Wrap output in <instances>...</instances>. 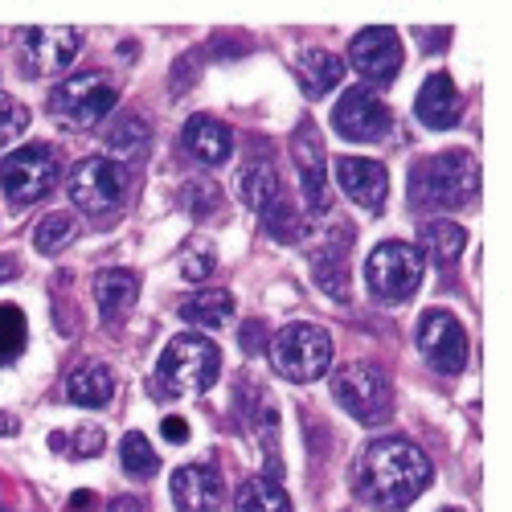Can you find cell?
Returning <instances> with one entry per match:
<instances>
[{
	"label": "cell",
	"instance_id": "9a60e30c",
	"mask_svg": "<svg viewBox=\"0 0 512 512\" xmlns=\"http://www.w3.org/2000/svg\"><path fill=\"white\" fill-rule=\"evenodd\" d=\"M349 62L369 82H394L398 70H402V41H398V33L390 25L361 29L353 37V46H349Z\"/></svg>",
	"mask_w": 512,
	"mask_h": 512
},
{
	"label": "cell",
	"instance_id": "e575fe53",
	"mask_svg": "<svg viewBox=\"0 0 512 512\" xmlns=\"http://www.w3.org/2000/svg\"><path fill=\"white\" fill-rule=\"evenodd\" d=\"M160 435H164L168 443H185V439H189V422L177 418V414H168V418L160 422Z\"/></svg>",
	"mask_w": 512,
	"mask_h": 512
},
{
	"label": "cell",
	"instance_id": "d590c367",
	"mask_svg": "<svg viewBox=\"0 0 512 512\" xmlns=\"http://www.w3.org/2000/svg\"><path fill=\"white\" fill-rule=\"evenodd\" d=\"M263 340H267L263 324H246V328H242V345H246V353H259V349H263Z\"/></svg>",
	"mask_w": 512,
	"mask_h": 512
},
{
	"label": "cell",
	"instance_id": "5b68a950",
	"mask_svg": "<svg viewBox=\"0 0 512 512\" xmlns=\"http://www.w3.org/2000/svg\"><path fill=\"white\" fill-rule=\"evenodd\" d=\"M267 345L275 373L287 381H316L332 365V336L320 324H287Z\"/></svg>",
	"mask_w": 512,
	"mask_h": 512
},
{
	"label": "cell",
	"instance_id": "603a6c76",
	"mask_svg": "<svg viewBox=\"0 0 512 512\" xmlns=\"http://www.w3.org/2000/svg\"><path fill=\"white\" fill-rule=\"evenodd\" d=\"M418 242H422V250L418 254H426L435 267H451V263H459L463 259V246H467V230L463 226H455V222H426L422 230H418Z\"/></svg>",
	"mask_w": 512,
	"mask_h": 512
},
{
	"label": "cell",
	"instance_id": "7402d4cb",
	"mask_svg": "<svg viewBox=\"0 0 512 512\" xmlns=\"http://www.w3.org/2000/svg\"><path fill=\"white\" fill-rule=\"evenodd\" d=\"M95 300L103 308L107 320H123L132 312V304L140 300V279L123 267H111V271H99L95 275Z\"/></svg>",
	"mask_w": 512,
	"mask_h": 512
},
{
	"label": "cell",
	"instance_id": "8992f818",
	"mask_svg": "<svg viewBox=\"0 0 512 512\" xmlns=\"http://www.w3.org/2000/svg\"><path fill=\"white\" fill-rule=\"evenodd\" d=\"M365 283L377 300L386 304H402L418 291L422 283V254L418 246L410 242H398V238H386L381 246H373L369 263H365Z\"/></svg>",
	"mask_w": 512,
	"mask_h": 512
},
{
	"label": "cell",
	"instance_id": "7c38bea8",
	"mask_svg": "<svg viewBox=\"0 0 512 512\" xmlns=\"http://www.w3.org/2000/svg\"><path fill=\"white\" fill-rule=\"evenodd\" d=\"M418 349H422V357H426L431 369L463 373V365H467V332L451 312L435 308V312H426L418 320Z\"/></svg>",
	"mask_w": 512,
	"mask_h": 512
},
{
	"label": "cell",
	"instance_id": "f546056e",
	"mask_svg": "<svg viewBox=\"0 0 512 512\" xmlns=\"http://www.w3.org/2000/svg\"><path fill=\"white\" fill-rule=\"evenodd\" d=\"M74 234H78V222L70 218V213H46V222L33 230V246L41 254H58Z\"/></svg>",
	"mask_w": 512,
	"mask_h": 512
},
{
	"label": "cell",
	"instance_id": "d6986e66",
	"mask_svg": "<svg viewBox=\"0 0 512 512\" xmlns=\"http://www.w3.org/2000/svg\"><path fill=\"white\" fill-rule=\"evenodd\" d=\"M185 148L189 156H197L201 164H226L230 152H234V136L222 119L213 115H193L185 123Z\"/></svg>",
	"mask_w": 512,
	"mask_h": 512
},
{
	"label": "cell",
	"instance_id": "44dd1931",
	"mask_svg": "<svg viewBox=\"0 0 512 512\" xmlns=\"http://www.w3.org/2000/svg\"><path fill=\"white\" fill-rule=\"evenodd\" d=\"M177 312H181L189 324L205 328V332H218V328H226L230 316H234V295L222 291V287H205V291L185 295V300L177 304Z\"/></svg>",
	"mask_w": 512,
	"mask_h": 512
},
{
	"label": "cell",
	"instance_id": "83f0119b",
	"mask_svg": "<svg viewBox=\"0 0 512 512\" xmlns=\"http://www.w3.org/2000/svg\"><path fill=\"white\" fill-rule=\"evenodd\" d=\"M119 455H123V472H127V476H136V480H148V476H156V467H160V455L152 451V443H148L140 431L123 435V443H119Z\"/></svg>",
	"mask_w": 512,
	"mask_h": 512
},
{
	"label": "cell",
	"instance_id": "1f68e13d",
	"mask_svg": "<svg viewBox=\"0 0 512 512\" xmlns=\"http://www.w3.org/2000/svg\"><path fill=\"white\" fill-rule=\"evenodd\" d=\"M213 267H218V254H213L209 242H189V246H185V254H181V275H185V279L201 283V279L213 275Z\"/></svg>",
	"mask_w": 512,
	"mask_h": 512
},
{
	"label": "cell",
	"instance_id": "cb8c5ba5",
	"mask_svg": "<svg viewBox=\"0 0 512 512\" xmlns=\"http://www.w3.org/2000/svg\"><path fill=\"white\" fill-rule=\"evenodd\" d=\"M66 394L78 406H103L115 394V377H111V369L103 361H87V365H78L66 377Z\"/></svg>",
	"mask_w": 512,
	"mask_h": 512
},
{
	"label": "cell",
	"instance_id": "6da1fadb",
	"mask_svg": "<svg viewBox=\"0 0 512 512\" xmlns=\"http://www.w3.org/2000/svg\"><path fill=\"white\" fill-rule=\"evenodd\" d=\"M361 496L381 512H402L431 488V459H426L410 439H377L365 447L357 467Z\"/></svg>",
	"mask_w": 512,
	"mask_h": 512
},
{
	"label": "cell",
	"instance_id": "52a82bcc",
	"mask_svg": "<svg viewBox=\"0 0 512 512\" xmlns=\"http://www.w3.org/2000/svg\"><path fill=\"white\" fill-rule=\"evenodd\" d=\"M332 398L340 402V410H349V418L377 426L394 414V390H390V377L373 369V365H345L332 377Z\"/></svg>",
	"mask_w": 512,
	"mask_h": 512
},
{
	"label": "cell",
	"instance_id": "836d02e7",
	"mask_svg": "<svg viewBox=\"0 0 512 512\" xmlns=\"http://www.w3.org/2000/svg\"><path fill=\"white\" fill-rule=\"evenodd\" d=\"M29 127V111L21 103H9V107H0V152L13 148V140Z\"/></svg>",
	"mask_w": 512,
	"mask_h": 512
},
{
	"label": "cell",
	"instance_id": "e0dca14e",
	"mask_svg": "<svg viewBox=\"0 0 512 512\" xmlns=\"http://www.w3.org/2000/svg\"><path fill=\"white\" fill-rule=\"evenodd\" d=\"M222 476L209 463H189L173 476V504L181 512H218L222 508Z\"/></svg>",
	"mask_w": 512,
	"mask_h": 512
},
{
	"label": "cell",
	"instance_id": "30bf717a",
	"mask_svg": "<svg viewBox=\"0 0 512 512\" xmlns=\"http://www.w3.org/2000/svg\"><path fill=\"white\" fill-rule=\"evenodd\" d=\"M111 107H115V82L103 70L74 74L54 91V111L66 127H95Z\"/></svg>",
	"mask_w": 512,
	"mask_h": 512
},
{
	"label": "cell",
	"instance_id": "8d00e7d4",
	"mask_svg": "<svg viewBox=\"0 0 512 512\" xmlns=\"http://www.w3.org/2000/svg\"><path fill=\"white\" fill-rule=\"evenodd\" d=\"M99 508V496L95 492H74L70 496V512H95Z\"/></svg>",
	"mask_w": 512,
	"mask_h": 512
},
{
	"label": "cell",
	"instance_id": "ba28073f",
	"mask_svg": "<svg viewBox=\"0 0 512 512\" xmlns=\"http://www.w3.org/2000/svg\"><path fill=\"white\" fill-rule=\"evenodd\" d=\"M58 173L62 168H58L54 148L25 144V148H13V156H5V164H0V185H5L9 201L33 205L58 185Z\"/></svg>",
	"mask_w": 512,
	"mask_h": 512
},
{
	"label": "cell",
	"instance_id": "4316f807",
	"mask_svg": "<svg viewBox=\"0 0 512 512\" xmlns=\"http://www.w3.org/2000/svg\"><path fill=\"white\" fill-rule=\"evenodd\" d=\"M29 340V320L17 304H0V365H13L25 353Z\"/></svg>",
	"mask_w": 512,
	"mask_h": 512
},
{
	"label": "cell",
	"instance_id": "9c48e42d",
	"mask_svg": "<svg viewBox=\"0 0 512 512\" xmlns=\"http://www.w3.org/2000/svg\"><path fill=\"white\" fill-rule=\"evenodd\" d=\"M127 197V168L111 156H87L78 160V168L70 173V201L82 209V213H103L119 209V201Z\"/></svg>",
	"mask_w": 512,
	"mask_h": 512
},
{
	"label": "cell",
	"instance_id": "484cf974",
	"mask_svg": "<svg viewBox=\"0 0 512 512\" xmlns=\"http://www.w3.org/2000/svg\"><path fill=\"white\" fill-rule=\"evenodd\" d=\"M238 512H291V496L271 476H250L238 488Z\"/></svg>",
	"mask_w": 512,
	"mask_h": 512
},
{
	"label": "cell",
	"instance_id": "74e56055",
	"mask_svg": "<svg viewBox=\"0 0 512 512\" xmlns=\"http://www.w3.org/2000/svg\"><path fill=\"white\" fill-rule=\"evenodd\" d=\"M107 512H140V500L136 496H115Z\"/></svg>",
	"mask_w": 512,
	"mask_h": 512
},
{
	"label": "cell",
	"instance_id": "7a4b0ae2",
	"mask_svg": "<svg viewBox=\"0 0 512 512\" xmlns=\"http://www.w3.org/2000/svg\"><path fill=\"white\" fill-rule=\"evenodd\" d=\"M222 373V349L209 336L185 332L173 336L156 365V394L160 398H197Z\"/></svg>",
	"mask_w": 512,
	"mask_h": 512
},
{
	"label": "cell",
	"instance_id": "ac0fdd59",
	"mask_svg": "<svg viewBox=\"0 0 512 512\" xmlns=\"http://www.w3.org/2000/svg\"><path fill=\"white\" fill-rule=\"evenodd\" d=\"M459 91L447 74H431L422 82V91L414 99V115L422 127H431V132H447V127L459 123Z\"/></svg>",
	"mask_w": 512,
	"mask_h": 512
},
{
	"label": "cell",
	"instance_id": "4dcf8cb0",
	"mask_svg": "<svg viewBox=\"0 0 512 512\" xmlns=\"http://www.w3.org/2000/svg\"><path fill=\"white\" fill-rule=\"evenodd\" d=\"M148 144V123L140 115H119L107 132V148H119V152H140Z\"/></svg>",
	"mask_w": 512,
	"mask_h": 512
},
{
	"label": "cell",
	"instance_id": "4fadbf2b",
	"mask_svg": "<svg viewBox=\"0 0 512 512\" xmlns=\"http://www.w3.org/2000/svg\"><path fill=\"white\" fill-rule=\"evenodd\" d=\"M291 160H295V173H300V193H304V205L308 213H328L332 209V185L324 177V144H320V132L316 123H300L291 136Z\"/></svg>",
	"mask_w": 512,
	"mask_h": 512
},
{
	"label": "cell",
	"instance_id": "2e32d148",
	"mask_svg": "<svg viewBox=\"0 0 512 512\" xmlns=\"http://www.w3.org/2000/svg\"><path fill=\"white\" fill-rule=\"evenodd\" d=\"M336 185L345 189V197H353L361 209H381L390 197V173L381 160H365V156H340L336 160Z\"/></svg>",
	"mask_w": 512,
	"mask_h": 512
},
{
	"label": "cell",
	"instance_id": "f35d334b",
	"mask_svg": "<svg viewBox=\"0 0 512 512\" xmlns=\"http://www.w3.org/2000/svg\"><path fill=\"white\" fill-rule=\"evenodd\" d=\"M443 512H459V508H443Z\"/></svg>",
	"mask_w": 512,
	"mask_h": 512
},
{
	"label": "cell",
	"instance_id": "277c9868",
	"mask_svg": "<svg viewBox=\"0 0 512 512\" xmlns=\"http://www.w3.org/2000/svg\"><path fill=\"white\" fill-rule=\"evenodd\" d=\"M480 189V164L472 152L451 148L439 156H426L414 168V197L426 205H443V209H459L476 197Z\"/></svg>",
	"mask_w": 512,
	"mask_h": 512
},
{
	"label": "cell",
	"instance_id": "d4e9b609",
	"mask_svg": "<svg viewBox=\"0 0 512 512\" xmlns=\"http://www.w3.org/2000/svg\"><path fill=\"white\" fill-rule=\"evenodd\" d=\"M345 254L349 246H336V238L320 242L312 250V271H316V283L332 295V300H349V267H345Z\"/></svg>",
	"mask_w": 512,
	"mask_h": 512
},
{
	"label": "cell",
	"instance_id": "3957f363",
	"mask_svg": "<svg viewBox=\"0 0 512 512\" xmlns=\"http://www.w3.org/2000/svg\"><path fill=\"white\" fill-rule=\"evenodd\" d=\"M234 189L242 197L246 209H254L263 218V226L283 238V242H300L304 234V218H300V209L291 205V197L283 193L279 185V173L267 164V160H250L238 168V177H234Z\"/></svg>",
	"mask_w": 512,
	"mask_h": 512
},
{
	"label": "cell",
	"instance_id": "8fae6325",
	"mask_svg": "<svg viewBox=\"0 0 512 512\" xmlns=\"http://www.w3.org/2000/svg\"><path fill=\"white\" fill-rule=\"evenodd\" d=\"M332 132L353 144H373L390 132V107L369 87H349L332 111Z\"/></svg>",
	"mask_w": 512,
	"mask_h": 512
},
{
	"label": "cell",
	"instance_id": "d6a6232c",
	"mask_svg": "<svg viewBox=\"0 0 512 512\" xmlns=\"http://www.w3.org/2000/svg\"><path fill=\"white\" fill-rule=\"evenodd\" d=\"M185 201H189L193 218H205V213H213V209L222 205V193H218V185H213V181H193L185 189Z\"/></svg>",
	"mask_w": 512,
	"mask_h": 512
},
{
	"label": "cell",
	"instance_id": "5bb4252c",
	"mask_svg": "<svg viewBox=\"0 0 512 512\" xmlns=\"http://www.w3.org/2000/svg\"><path fill=\"white\" fill-rule=\"evenodd\" d=\"M17 46H21V62H25L29 74L50 78V74H62L78 58V33L66 29V25L21 29L17 33Z\"/></svg>",
	"mask_w": 512,
	"mask_h": 512
},
{
	"label": "cell",
	"instance_id": "f1b7e54d",
	"mask_svg": "<svg viewBox=\"0 0 512 512\" xmlns=\"http://www.w3.org/2000/svg\"><path fill=\"white\" fill-rule=\"evenodd\" d=\"M103 443H107V435H103V426H95V422L78 426L74 435H62V431L50 435V451H70L74 459H95L103 451Z\"/></svg>",
	"mask_w": 512,
	"mask_h": 512
},
{
	"label": "cell",
	"instance_id": "ffe728a7",
	"mask_svg": "<svg viewBox=\"0 0 512 512\" xmlns=\"http://www.w3.org/2000/svg\"><path fill=\"white\" fill-rule=\"evenodd\" d=\"M295 74H300V87L308 99H324L345 82V58L332 50H304L295 58Z\"/></svg>",
	"mask_w": 512,
	"mask_h": 512
}]
</instances>
